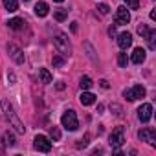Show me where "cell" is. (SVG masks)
Wrapping results in <instances>:
<instances>
[{"label":"cell","instance_id":"obj_25","mask_svg":"<svg viewBox=\"0 0 156 156\" xmlns=\"http://www.w3.org/2000/svg\"><path fill=\"white\" fill-rule=\"evenodd\" d=\"M138 33H140V35H143V37H147V33H149V28H147L145 24H140V26H138Z\"/></svg>","mask_w":156,"mask_h":156},{"label":"cell","instance_id":"obj_19","mask_svg":"<svg viewBox=\"0 0 156 156\" xmlns=\"http://www.w3.org/2000/svg\"><path fill=\"white\" fill-rule=\"evenodd\" d=\"M79 85H81L83 90H88V88H92L94 83H92V79H90L88 75H85V77H81V83H79Z\"/></svg>","mask_w":156,"mask_h":156},{"label":"cell","instance_id":"obj_3","mask_svg":"<svg viewBox=\"0 0 156 156\" xmlns=\"http://www.w3.org/2000/svg\"><path fill=\"white\" fill-rule=\"evenodd\" d=\"M108 143H110V147H112L114 151H118V149L125 143V130H123V127H116V129L112 130V134H110V138H108Z\"/></svg>","mask_w":156,"mask_h":156},{"label":"cell","instance_id":"obj_16","mask_svg":"<svg viewBox=\"0 0 156 156\" xmlns=\"http://www.w3.org/2000/svg\"><path fill=\"white\" fill-rule=\"evenodd\" d=\"M147 42H149V50H156V31L154 30H149L147 33Z\"/></svg>","mask_w":156,"mask_h":156},{"label":"cell","instance_id":"obj_9","mask_svg":"<svg viewBox=\"0 0 156 156\" xmlns=\"http://www.w3.org/2000/svg\"><path fill=\"white\" fill-rule=\"evenodd\" d=\"M138 118H140L141 123H147V121L152 118V105H151V103L141 105V107L138 108Z\"/></svg>","mask_w":156,"mask_h":156},{"label":"cell","instance_id":"obj_5","mask_svg":"<svg viewBox=\"0 0 156 156\" xmlns=\"http://www.w3.org/2000/svg\"><path fill=\"white\" fill-rule=\"evenodd\" d=\"M138 138L141 140V141H147L149 145H156V130L152 129V127H145V129H141L140 132H138Z\"/></svg>","mask_w":156,"mask_h":156},{"label":"cell","instance_id":"obj_22","mask_svg":"<svg viewBox=\"0 0 156 156\" xmlns=\"http://www.w3.org/2000/svg\"><path fill=\"white\" fill-rule=\"evenodd\" d=\"M4 143H6V145H9V147H13V145L17 143V141H15V136H13V134H9V132H6V134H4Z\"/></svg>","mask_w":156,"mask_h":156},{"label":"cell","instance_id":"obj_4","mask_svg":"<svg viewBox=\"0 0 156 156\" xmlns=\"http://www.w3.org/2000/svg\"><path fill=\"white\" fill-rule=\"evenodd\" d=\"M61 123H62V127L66 130H75L77 127H79V121H77V116H75L73 110H66L62 114V118H61Z\"/></svg>","mask_w":156,"mask_h":156},{"label":"cell","instance_id":"obj_15","mask_svg":"<svg viewBox=\"0 0 156 156\" xmlns=\"http://www.w3.org/2000/svg\"><path fill=\"white\" fill-rule=\"evenodd\" d=\"M39 77H41V81H42V83H46V85L53 81V77H51V73H50V72H48L46 68H41V70H39Z\"/></svg>","mask_w":156,"mask_h":156},{"label":"cell","instance_id":"obj_13","mask_svg":"<svg viewBox=\"0 0 156 156\" xmlns=\"http://www.w3.org/2000/svg\"><path fill=\"white\" fill-rule=\"evenodd\" d=\"M48 11H50V9H48V4H46V2H37V4H35V15H37V17H46Z\"/></svg>","mask_w":156,"mask_h":156},{"label":"cell","instance_id":"obj_20","mask_svg":"<svg viewBox=\"0 0 156 156\" xmlns=\"http://www.w3.org/2000/svg\"><path fill=\"white\" fill-rule=\"evenodd\" d=\"M53 17H55V20L62 22V20H66V17H68V11H66V9H57V11L53 13Z\"/></svg>","mask_w":156,"mask_h":156},{"label":"cell","instance_id":"obj_7","mask_svg":"<svg viewBox=\"0 0 156 156\" xmlns=\"http://www.w3.org/2000/svg\"><path fill=\"white\" fill-rule=\"evenodd\" d=\"M33 147L37 149V151H41V152H50L51 151V141L46 138V136H35V140H33Z\"/></svg>","mask_w":156,"mask_h":156},{"label":"cell","instance_id":"obj_28","mask_svg":"<svg viewBox=\"0 0 156 156\" xmlns=\"http://www.w3.org/2000/svg\"><path fill=\"white\" fill-rule=\"evenodd\" d=\"M87 143H88V138H85V140H81L79 143H77V147H87Z\"/></svg>","mask_w":156,"mask_h":156},{"label":"cell","instance_id":"obj_10","mask_svg":"<svg viewBox=\"0 0 156 156\" xmlns=\"http://www.w3.org/2000/svg\"><path fill=\"white\" fill-rule=\"evenodd\" d=\"M8 53L11 55V59H13L17 64H22V62H24V53H22V50H20L19 46L8 44Z\"/></svg>","mask_w":156,"mask_h":156},{"label":"cell","instance_id":"obj_21","mask_svg":"<svg viewBox=\"0 0 156 156\" xmlns=\"http://www.w3.org/2000/svg\"><path fill=\"white\" fill-rule=\"evenodd\" d=\"M50 136H51L53 141H59L61 140V130L57 127H50Z\"/></svg>","mask_w":156,"mask_h":156},{"label":"cell","instance_id":"obj_17","mask_svg":"<svg viewBox=\"0 0 156 156\" xmlns=\"http://www.w3.org/2000/svg\"><path fill=\"white\" fill-rule=\"evenodd\" d=\"M4 8H6L9 13H13V11L19 9V2H17V0H4Z\"/></svg>","mask_w":156,"mask_h":156},{"label":"cell","instance_id":"obj_11","mask_svg":"<svg viewBox=\"0 0 156 156\" xmlns=\"http://www.w3.org/2000/svg\"><path fill=\"white\" fill-rule=\"evenodd\" d=\"M130 44H132V35H130L129 31H123V33L118 35V46H119L121 50H127Z\"/></svg>","mask_w":156,"mask_h":156},{"label":"cell","instance_id":"obj_27","mask_svg":"<svg viewBox=\"0 0 156 156\" xmlns=\"http://www.w3.org/2000/svg\"><path fill=\"white\" fill-rule=\"evenodd\" d=\"M98 9H99V13H101V15H107V13H108V6H107V4H99V6H98Z\"/></svg>","mask_w":156,"mask_h":156},{"label":"cell","instance_id":"obj_12","mask_svg":"<svg viewBox=\"0 0 156 156\" xmlns=\"http://www.w3.org/2000/svg\"><path fill=\"white\" fill-rule=\"evenodd\" d=\"M143 61H145V50L143 48H136L132 51V62L134 64H141Z\"/></svg>","mask_w":156,"mask_h":156},{"label":"cell","instance_id":"obj_26","mask_svg":"<svg viewBox=\"0 0 156 156\" xmlns=\"http://www.w3.org/2000/svg\"><path fill=\"white\" fill-rule=\"evenodd\" d=\"M51 62H53V66H62V64H64V59H62V57H53Z\"/></svg>","mask_w":156,"mask_h":156},{"label":"cell","instance_id":"obj_31","mask_svg":"<svg viewBox=\"0 0 156 156\" xmlns=\"http://www.w3.org/2000/svg\"><path fill=\"white\" fill-rule=\"evenodd\" d=\"M151 19H152V20H156V9H152V11H151Z\"/></svg>","mask_w":156,"mask_h":156},{"label":"cell","instance_id":"obj_6","mask_svg":"<svg viewBox=\"0 0 156 156\" xmlns=\"http://www.w3.org/2000/svg\"><path fill=\"white\" fill-rule=\"evenodd\" d=\"M123 96H125L129 101H134V99H141V98H145V88H143L141 85H134L132 88L125 90V92H123Z\"/></svg>","mask_w":156,"mask_h":156},{"label":"cell","instance_id":"obj_23","mask_svg":"<svg viewBox=\"0 0 156 156\" xmlns=\"http://www.w3.org/2000/svg\"><path fill=\"white\" fill-rule=\"evenodd\" d=\"M118 62H119V66H121V68H127V64H129L127 53H119V55H118Z\"/></svg>","mask_w":156,"mask_h":156},{"label":"cell","instance_id":"obj_2","mask_svg":"<svg viewBox=\"0 0 156 156\" xmlns=\"http://www.w3.org/2000/svg\"><path fill=\"white\" fill-rule=\"evenodd\" d=\"M53 44H55L57 51H59L62 57H70V55H72V46H70L68 37H66L64 33H57L55 39H53Z\"/></svg>","mask_w":156,"mask_h":156},{"label":"cell","instance_id":"obj_33","mask_svg":"<svg viewBox=\"0 0 156 156\" xmlns=\"http://www.w3.org/2000/svg\"><path fill=\"white\" fill-rule=\"evenodd\" d=\"M55 2H62V0H55Z\"/></svg>","mask_w":156,"mask_h":156},{"label":"cell","instance_id":"obj_34","mask_svg":"<svg viewBox=\"0 0 156 156\" xmlns=\"http://www.w3.org/2000/svg\"><path fill=\"white\" fill-rule=\"evenodd\" d=\"M24 2H30V0H24Z\"/></svg>","mask_w":156,"mask_h":156},{"label":"cell","instance_id":"obj_18","mask_svg":"<svg viewBox=\"0 0 156 156\" xmlns=\"http://www.w3.org/2000/svg\"><path fill=\"white\" fill-rule=\"evenodd\" d=\"M22 26H24V20L22 19H11L8 22V28H11V30H20Z\"/></svg>","mask_w":156,"mask_h":156},{"label":"cell","instance_id":"obj_32","mask_svg":"<svg viewBox=\"0 0 156 156\" xmlns=\"http://www.w3.org/2000/svg\"><path fill=\"white\" fill-rule=\"evenodd\" d=\"M72 31H77V22H72Z\"/></svg>","mask_w":156,"mask_h":156},{"label":"cell","instance_id":"obj_1","mask_svg":"<svg viewBox=\"0 0 156 156\" xmlns=\"http://www.w3.org/2000/svg\"><path fill=\"white\" fill-rule=\"evenodd\" d=\"M2 108H4V112H6V116H8V119H9V123H11V127H15V130L19 132V134H24V125H22V121L19 119V116L15 114V110H13V107L9 105V101H2Z\"/></svg>","mask_w":156,"mask_h":156},{"label":"cell","instance_id":"obj_24","mask_svg":"<svg viewBox=\"0 0 156 156\" xmlns=\"http://www.w3.org/2000/svg\"><path fill=\"white\" fill-rule=\"evenodd\" d=\"M125 4L129 9H138L140 8V0H125Z\"/></svg>","mask_w":156,"mask_h":156},{"label":"cell","instance_id":"obj_8","mask_svg":"<svg viewBox=\"0 0 156 156\" xmlns=\"http://www.w3.org/2000/svg\"><path fill=\"white\" fill-rule=\"evenodd\" d=\"M116 26H125V24H129V20H130V13H129V8H125V6H121V8H118V11H116Z\"/></svg>","mask_w":156,"mask_h":156},{"label":"cell","instance_id":"obj_14","mask_svg":"<svg viewBox=\"0 0 156 156\" xmlns=\"http://www.w3.org/2000/svg\"><path fill=\"white\" fill-rule=\"evenodd\" d=\"M79 101H81V105H94L96 103V96L92 92H83L81 98H79Z\"/></svg>","mask_w":156,"mask_h":156},{"label":"cell","instance_id":"obj_30","mask_svg":"<svg viewBox=\"0 0 156 156\" xmlns=\"http://www.w3.org/2000/svg\"><path fill=\"white\" fill-rule=\"evenodd\" d=\"M99 85H101V88H108V81H105V79H101Z\"/></svg>","mask_w":156,"mask_h":156},{"label":"cell","instance_id":"obj_29","mask_svg":"<svg viewBox=\"0 0 156 156\" xmlns=\"http://www.w3.org/2000/svg\"><path fill=\"white\" fill-rule=\"evenodd\" d=\"M108 35H110V37H114V35H116V28H114V26H110V28H108Z\"/></svg>","mask_w":156,"mask_h":156}]
</instances>
